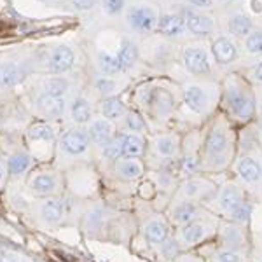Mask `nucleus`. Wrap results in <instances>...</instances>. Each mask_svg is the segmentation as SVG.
I'll return each mask as SVG.
<instances>
[{
	"label": "nucleus",
	"mask_w": 262,
	"mask_h": 262,
	"mask_svg": "<svg viewBox=\"0 0 262 262\" xmlns=\"http://www.w3.org/2000/svg\"><path fill=\"white\" fill-rule=\"evenodd\" d=\"M0 262H18V260H16L12 255H9V253H4L2 259H0Z\"/></svg>",
	"instance_id": "47"
},
{
	"label": "nucleus",
	"mask_w": 262,
	"mask_h": 262,
	"mask_svg": "<svg viewBox=\"0 0 262 262\" xmlns=\"http://www.w3.org/2000/svg\"><path fill=\"white\" fill-rule=\"evenodd\" d=\"M219 262H242V257L232 250H226L219 253Z\"/></svg>",
	"instance_id": "39"
},
{
	"label": "nucleus",
	"mask_w": 262,
	"mask_h": 262,
	"mask_svg": "<svg viewBox=\"0 0 262 262\" xmlns=\"http://www.w3.org/2000/svg\"><path fill=\"white\" fill-rule=\"evenodd\" d=\"M4 179V173H2V170H0V180H2Z\"/></svg>",
	"instance_id": "48"
},
{
	"label": "nucleus",
	"mask_w": 262,
	"mask_h": 262,
	"mask_svg": "<svg viewBox=\"0 0 262 262\" xmlns=\"http://www.w3.org/2000/svg\"><path fill=\"white\" fill-rule=\"evenodd\" d=\"M91 138L95 140L98 145H107L108 142L112 140V124L108 121H103V119H98L91 124Z\"/></svg>",
	"instance_id": "10"
},
{
	"label": "nucleus",
	"mask_w": 262,
	"mask_h": 262,
	"mask_svg": "<svg viewBox=\"0 0 262 262\" xmlns=\"http://www.w3.org/2000/svg\"><path fill=\"white\" fill-rule=\"evenodd\" d=\"M238 173L243 180L247 182H257L262 177V168L260 164L252 158H243L238 163Z\"/></svg>",
	"instance_id": "11"
},
{
	"label": "nucleus",
	"mask_w": 262,
	"mask_h": 262,
	"mask_svg": "<svg viewBox=\"0 0 262 262\" xmlns=\"http://www.w3.org/2000/svg\"><path fill=\"white\" fill-rule=\"evenodd\" d=\"M227 103H229L232 114H234L238 119L248 121L253 114V103L252 98L247 93L239 91V90H231L227 93Z\"/></svg>",
	"instance_id": "2"
},
{
	"label": "nucleus",
	"mask_w": 262,
	"mask_h": 262,
	"mask_svg": "<svg viewBox=\"0 0 262 262\" xmlns=\"http://www.w3.org/2000/svg\"><path fill=\"white\" fill-rule=\"evenodd\" d=\"M180 248H179V243L175 239H164L163 242V255L166 259H175L179 255Z\"/></svg>",
	"instance_id": "35"
},
{
	"label": "nucleus",
	"mask_w": 262,
	"mask_h": 262,
	"mask_svg": "<svg viewBox=\"0 0 262 262\" xmlns=\"http://www.w3.org/2000/svg\"><path fill=\"white\" fill-rule=\"evenodd\" d=\"M229 28H231V32L234 33V35H247V33H250V30H252V23H250V19H248L247 16L236 14L234 18L231 19Z\"/></svg>",
	"instance_id": "28"
},
{
	"label": "nucleus",
	"mask_w": 262,
	"mask_h": 262,
	"mask_svg": "<svg viewBox=\"0 0 262 262\" xmlns=\"http://www.w3.org/2000/svg\"><path fill=\"white\" fill-rule=\"evenodd\" d=\"M138 58V49L137 46L133 44V42L129 40H124L122 42V48L119 51V54H117V60H119V67L121 70H128L131 67L135 65V61H137Z\"/></svg>",
	"instance_id": "13"
},
{
	"label": "nucleus",
	"mask_w": 262,
	"mask_h": 262,
	"mask_svg": "<svg viewBox=\"0 0 262 262\" xmlns=\"http://www.w3.org/2000/svg\"><path fill=\"white\" fill-rule=\"evenodd\" d=\"M182 191H184L185 196H196V194L200 192V187H198L196 182H185Z\"/></svg>",
	"instance_id": "40"
},
{
	"label": "nucleus",
	"mask_w": 262,
	"mask_h": 262,
	"mask_svg": "<svg viewBox=\"0 0 262 262\" xmlns=\"http://www.w3.org/2000/svg\"><path fill=\"white\" fill-rule=\"evenodd\" d=\"M72 65H74V53H72V49L67 48V46H60V48H56L54 53L51 54L49 69L53 72L61 74V72L69 70Z\"/></svg>",
	"instance_id": "6"
},
{
	"label": "nucleus",
	"mask_w": 262,
	"mask_h": 262,
	"mask_svg": "<svg viewBox=\"0 0 262 262\" xmlns=\"http://www.w3.org/2000/svg\"><path fill=\"white\" fill-rule=\"evenodd\" d=\"M32 189L37 194H51L56 189V179H54L53 175H49V173L39 175L32 182Z\"/></svg>",
	"instance_id": "23"
},
{
	"label": "nucleus",
	"mask_w": 262,
	"mask_h": 262,
	"mask_svg": "<svg viewBox=\"0 0 262 262\" xmlns=\"http://www.w3.org/2000/svg\"><path fill=\"white\" fill-rule=\"evenodd\" d=\"M184 98H185L187 107L192 108L194 112H201L203 108H205V105H206V95L198 86L189 88V90L184 93Z\"/></svg>",
	"instance_id": "14"
},
{
	"label": "nucleus",
	"mask_w": 262,
	"mask_h": 262,
	"mask_svg": "<svg viewBox=\"0 0 262 262\" xmlns=\"http://www.w3.org/2000/svg\"><path fill=\"white\" fill-rule=\"evenodd\" d=\"M117 171H119V175L122 179L126 180H137L142 177L143 173V168L142 164L138 161H135V159H128V161H122L119 163V166H117Z\"/></svg>",
	"instance_id": "21"
},
{
	"label": "nucleus",
	"mask_w": 262,
	"mask_h": 262,
	"mask_svg": "<svg viewBox=\"0 0 262 262\" xmlns=\"http://www.w3.org/2000/svg\"><path fill=\"white\" fill-rule=\"evenodd\" d=\"M156 150L161 156H173L177 152V143L170 137H163L156 140Z\"/></svg>",
	"instance_id": "31"
},
{
	"label": "nucleus",
	"mask_w": 262,
	"mask_h": 262,
	"mask_svg": "<svg viewBox=\"0 0 262 262\" xmlns=\"http://www.w3.org/2000/svg\"><path fill=\"white\" fill-rule=\"evenodd\" d=\"M96 88L100 90V93H103V95H108V93H112L116 90V82L111 81V79L103 77V79H98L96 81Z\"/></svg>",
	"instance_id": "38"
},
{
	"label": "nucleus",
	"mask_w": 262,
	"mask_h": 262,
	"mask_svg": "<svg viewBox=\"0 0 262 262\" xmlns=\"http://www.w3.org/2000/svg\"><path fill=\"white\" fill-rule=\"evenodd\" d=\"M25 72L14 63H4L0 65V86L2 88H12L18 82L23 81Z\"/></svg>",
	"instance_id": "8"
},
{
	"label": "nucleus",
	"mask_w": 262,
	"mask_h": 262,
	"mask_svg": "<svg viewBox=\"0 0 262 262\" xmlns=\"http://www.w3.org/2000/svg\"><path fill=\"white\" fill-rule=\"evenodd\" d=\"M44 90H46V95L63 98V95H65L67 90H69V84H67L65 79H61V77H53L44 82Z\"/></svg>",
	"instance_id": "24"
},
{
	"label": "nucleus",
	"mask_w": 262,
	"mask_h": 262,
	"mask_svg": "<svg viewBox=\"0 0 262 262\" xmlns=\"http://www.w3.org/2000/svg\"><path fill=\"white\" fill-rule=\"evenodd\" d=\"M101 112L107 119H119L126 114V107L121 100L117 98H107L101 103Z\"/></svg>",
	"instance_id": "20"
},
{
	"label": "nucleus",
	"mask_w": 262,
	"mask_h": 262,
	"mask_svg": "<svg viewBox=\"0 0 262 262\" xmlns=\"http://www.w3.org/2000/svg\"><path fill=\"white\" fill-rule=\"evenodd\" d=\"M182 236L189 245H194L198 242H201V238L205 236V227L198 222H191V224H185L184 231H182Z\"/></svg>",
	"instance_id": "25"
},
{
	"label": "nucleus",
	"mask_w": 262,
	"mask_h": 262,
	"mask_svg": "<svg viewBox=\"0 0 262 262\" xmlns=\"http://www.w3.org/2000/svg\"><path fill=\"white\" fill-rule=\"evenodd\" d=\"M30 166V158L27 154H16L9 159V171L12 175H21Z\"/></svg>",
	"instance_id": "29"
},
{
	"label": "nucleus",
	"mask_w": 262,
	"mask_h": 262,
	"mask_svg": "<svg viewBox=\"0 0 262 262\" xmlns=\"http://www.w3.org/2000/svg\"><path fill=\"white\" fill-rule=\"evenodd\" d=\"M103 154L107 159H119L122 156V138H114L105 145Z\"/></svg>",
	"instance_id": "32"
},
{
	"label": "nucleus",
	"mask_w": 262,
	"mask_h": 262,
	"mask_svg": "<svg viewBox=\"0 0 262 262\" xmlns=\"http://www.w3.org/2000/svg\"><path fill=\"white\" fill-rule=\"evenodd\" d=\"M182 168H184L187 173H192L194 170H196V159L194 158H185L184 159V164H182Z\"/></svg>",
	"instance_id": "42"
},
{
	"label": "nucleus",
	"mask_w": 262,
	"mask_h": 262,
	"mask_svg": "<svg viewBox=\"0 0 262 262\" xmlns=\"http://www.w3.org/2000/svg\"><path fill=\"white\" fill-rule=\"evenodd\" d=\"M72 119L79 124H86L91 119V105L84 98H79L72 105Z\"/></svg>",
	"instance_id": "18"
},
{
	"label": "nucleus",
	"mask_w": 262,
	"mask_h": 262,
	"mask_svg": "<svg viewBox=\"0 0 262 262\" xmlns=\"http://www.w3.org/2000/svg\"><path fill=\"white\" fill-rule=\"evenodd\" d=\"M194 217H196V206L192 203L185 201L175 208V221L179 224H191Z\"/></svg>",
	"instance_id": "27"
},
{
	"label": "nucleus",
	"mask_w": 262,
	"mask_h": 262,
	"mask_svg": "<svg viewBox=\"0 0 262 262\" xmlns=\"http://www.w3.org/2000/svg\"><path fill=\"white\" fill-rule=\"evenodd\" d=\"M227 239H229V243L234 242V245H236V243H239V234L234 231H227Z\"/></svg>",
	"instance_id": "44"
},
{
	"label": "nucleus",
	"mask_w": 262,
	"mask_h": 262,
	"mask_svg": "<svg viewBox=\"0 0 262 262\" xmlns=\"http://www.w3.org/2000/svg\"><path fill=\"white\" fill-rule=\"evenodd\" d=\"M103 4L108 14H119L124 7V0H103Z\"/></svg>",
	"instance_id": "37"
},
{
	"label": "nucleus",
	"mask_w": 262,
	"mask_h": 262,
	"mask_svg": "<svg viewBox=\"0 0 262 262\" xmlns=\"http://www.w3.org/2000/svg\"><path fill=\"white\" fill-rule=\"evenodd\" d=\"M253 75H255V81L262 84V61L259 63V65H257V69H255V72H253Z\"/></svg>",
	"instance_id": "46"
},
{
	"label": "nucleus",
	"mask_w": 262,
	"mask_h": 262,
	"mask_svg": "<svg viewBox=\"0 0 262 262\" xmlns=\"http://www.w3.org/2000/svg\"><path fill=\"white\" fill-rule=\"evenodd\" d=\"M28 135H30L32 140H53V138H54V131L48 124L32 126L30 131H28Z\"/></svg>",
	"instance_id": "30"
},
{
	"label": "nucleus",
	"mask_w": 262,
	"mask_h": 262,
	"mask_svg": "<svg viewBox=\"0 0 262 262\" xmlns=\"http://www.w3.org/2000/svg\"><path fill=\"white\" fill-rule=\"evenodd\" d=\"M239 203H242V194H239V191L236 187H232V185H227L221 194L222 208L226 210V212H232Z\"/></svg>",
	"instance_id": "22"
},
{
	"label": "nucleus",
	"mask_w": 262,
	"mask_h": 262,
	"mask_svg": "<svg viewBox=\"0 0 262 262\" xmlns=\"http://www.w3.org/2000/svg\"><path fill=\"white\" fill-rule=\"evenodd\" d=\"M185 27L191 30L194 35H208L213 30V23L208 16H203L200 12L187 11L185 12Z\"/></svg>",
	"instance_id": "5"
},
{
	"label": "nucleus",
	"mask_w": 262,
	"mask_h": 262,
	"mask_svg": "<svg viewBox=\"0 0 262 262\" xmlns=\"http://www.w3.org/2000/svg\"><path fill=\"white\" fill-rule=\"evenodd\" d=\"M213 56H215V60H217V63H221V65L231 63L236 58L234 44H232L229 39H226V37L217 39L213 42Z\"/></svg>",
	"instance_id": "7"
},
{
	"label": "nucleus",
	"mask_w": 262,
	"mask_h": 262,
	"mask_svg": "<svg viewBox=\"0 0 262 262\" xmlns=\"http://www.w3.org/2000/svg\"><path fill=\"white\" fill-rule=\"evenodd\" d=\"M126 124H128V128L131 131H140V129H143L145 122H143V119L137 112H129L128 117H126Z\"/></svg>",
	"instance_id": "36"
},
{
	"label": "nucleus",
	"mask_w": 262,
	"mask_h": 262,
	"mask_svg": "<svg viewBox=\"0 0 262 262\" xmlns=\"http://www.w3.org/2000/svg\"><path fill=\"white\" fill-rule=\"evenodd\" d=\"M72 2H74V6L77 7V9L88 11V9H91V7L95 6L96 0H72Z\"/></svg>",
	"instance_id": "41"
},
{
	"label": "nucleus",
	"mask_w": 262,
	"mask_h": 262,
	"mask_svg": "<svg viewBox=\"0 0 262 262\" xmlns=\"http://www.w3.org/2000/svg\"><path fill=\"white\" fill-rule=\"evenodd\" d=\"M184 63L194 74H208L210 61L201 48H189L184 51Z\"/></svg>",
	"instance_id": "4"
},
{
	"label": "nucleus",
	"mask_w": 262,
	"mask_h": 262,
	"mask_svg": "<svg viewBox=\"0 0 262 262\" xmlns=\"http://www.w3.org/2000/svg\"><path fill=\"white\" fill-rule=\"evenodd\" d=\"M247 49L252 54H262V32H255L252 35H248Z\"/></svg>",
	"instance_id": "34"
},
{
	"label": "nucleus",
	"mask_w": 262,
	"mask_h": 262,
	"mask_svg": "<svg viewBox=\"0 0 262 262\" xmlns=\"http://www.w3.org/2000/svg\"><path fill=\"white\" fill-rule=\"evenodd\" d=\"M260 262H262V260H260Z\"/></svg>",
	"instance_id": "49"
},
{
	"label": "nucleus",
	"mask_w": 262,
	"mask_h": 262,
	"mask_svg": "<svg viewBox=\"0 0 262 262\" xmlns=\"http://www.w3.org/2000/svg\"><path fill=\"white\" fill-rule=\"evenodd\" d=\"M98 69L103 72V74H116V72L121 70L119 60H117V56H112V54H108V53H100Z\"/></svg>",
	"instance_id": "26"
},
{
	"label": "nucleus",
	"mask_w": 262,
	"mask_h": 262,
	"mask_svg": "<svg viewBox=\"0 0 262 262\" xmlns=\"http://www.w3.org/2000/svg\"><path fill=\"white\" fill-rule=\"evenodd\" d=\"M191 4H194V6L198 7H210L212 6V0H189Z\"/></svg>",
	"instance_id": "43"
},
{
	"label": "nucleus",
	"mask_w": 262,
	"mask_h": 262,
	"mask_svg": "<svg viewBox=\"0 0 262 262\" xmlns=\"http://www.w3.org/2000/svg\"><path fill=\"white\" fill-rule=\"evenodd\" d=\"M143 152V142L138 135H126L122 137V156L126 158H138Z\"/></svg>",
	"instance_id": "15"
},
{
	"label": "nucleus",
	"mask_w": 262,
	"mask_h": 262,
	"mask_svg": "<svg viewBox=\"0 0 262 262\" xmlns=\"http://www.w3.org/2000/svg\"><path fill=\"white\" fill-rule=\"evenodd\" d=\"M39 107L42 108V112H46L48 116L60 117L63 116V112H65V101H63V98H58V96L42 95L39 98Z\"/></svg>",
	"instance_id": "12"
},
{
	"label": "nucleus",
	"mask_w": 262,
	"mask_h": 262,
	"mask_svg": "<svg viewBox=\"0 0 262 262\" xmlns=\"http://www.w3.org/2000/svg\"><path fill=\"white\" fill-rule=\"evenodd\" d=\"M158 28L164 35H180L185 30V21L177 14H166L158 21Z\"/></svg>",
	"instance_id": "9"
},
{
	"label": "nucleus",
	"mask_w": 262,
	"mask_h": 262,
	"mask_svg": "<svg viewBox=\"0 0 262 262\" xmlns=\"http://www.w3.org/2000/svg\"><path fill=\"white\" fill-rule=\"evenodd\" d=\"M250 213H252V208L248 203H239L238 206H236L234 210L231 212V217L234 219L236 222H247L248 219H250Z\"/></svg>",
	"instance_id": "33"
},
{
	"label": "nucleus",
	"mask_w": 262,
	"mask_h": 262,
	"mask_svg": "<svg viewBox=\"0 0 262 262\" xmlns=\"http://www.w3.org/2000/svg\"><path fill=\"white\" fill-rule=\"evenodd\" d=\"M145 236L150 243H163L168 236L166 224L161 221H152L145 226Z\"/></svg>",
	"instance_id": "17"
},
{
	"label": "nucleus",
	"mask_w": 262,
	"mask_h": 262,
	"mask_svg": "<svg viewBox=\"0 0 262 262\" xmlns=\"http://www.w3.org/2000/svg\"><path fill=\"white\" fill-rule=\"evenodd\" d=\"M250 7L253 12H262V2L260 0H250Z\"/></svg>",
	"instance_id": "45"
},
{
	"label": "nucleus",
	"mask_w": 262,
	"mask_h": 262,
	"mask_svg": "<svg viewBox=\"0 0 262 262\" xmlns=\"http://www.w3.org/2000/svg\"><path fill=\"white\" fill-rule=\"evenodd\" d=\"M40 213H42V217H44V221H48L51 224L58 222L63 217V205H61V201H58V200L46 201L44 205H42V208H40Z\"/></svg>",
	"instance_id": "19"
},
{
	"label": "nucleus",
	"mask_w": 262,
	"mask_h": 262,
	"mask_svg": "<svg viewBox=\"0 0 262 262\" xmlns=\"http://www.w3.org/2000/svg\"><path fill=\"white\" fill-rule=\"evenodd\" d=\"M226 147H227V138H226V135H224V131L213 129L212 133H210L208 140H206V150H208V154L219 156L226 150Z\"/></svg>",
	"instance_id": "16"
},
{
	"label": "nucleus",
	"mask_w": 262,
	"mask_h": 262,
	"mask_svg": "<svg viewBox=\"0 0 262 262\" xmlns=\"http://www.w3.org/2000/svg\"><path fill=\"white\" fill-rule=\"evenodd\" d=\"M129 25L138 32H150L154 30V27H158V16L150 7L145 6H137L129 11L128 14Z\"/></svg>",
	"instance_id": "1"
},
{
	"label": "nucleus",
	"mask_w": 262,
	"mask_h": 262,
	"mask_svg": "<svg viewBox=\"0 0 262 262\" xmlns=\"http://www.w3.org/2000/svg\"><path fill=\"white\" fill-rule=\"evenodd\" d=\"M61 145L72 156L82 154L90 145V135L82 129H72L61 138Z\"/></svg>",
	"instance_id": "3"
}]
</instances>
